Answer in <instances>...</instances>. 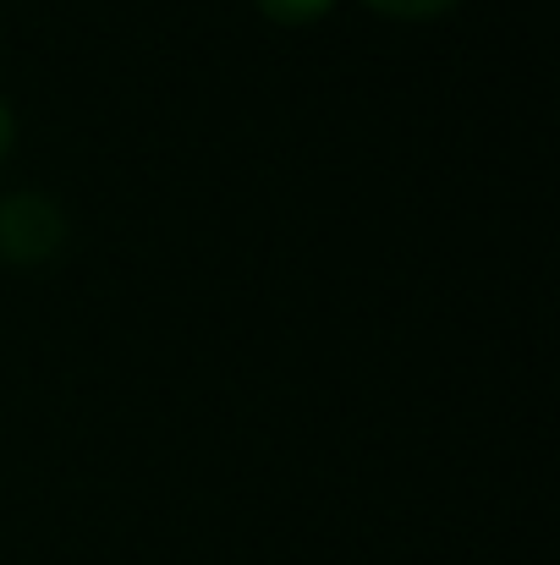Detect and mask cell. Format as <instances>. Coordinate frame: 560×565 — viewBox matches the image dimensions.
<instances>
[{
  "instance_id": "cell-1",
  "label": "cell",
  "mask_w": 560,
  "mask_h": 565,
  "mask_svg": "<svg viewBox=\"0 0 560 565\" xmlns=\"http://www.w3.org/2000/svg\"><path fill=\"white\" fill-rule=\"evenodd\" d=\"M66 209L39 188H17L0 198V258L17 269H44L66 247Z\"/></svg>"
},
{
  "instance_id": "cell-2",
  "label": "cell",
  "mask_w": 560,
  "mask_h": 565,
  "mask_svg": "<svg viewBox=\"0 0 560 565\" xmlns=\"http://www.w3.org/2000/svg\"><path fill=\"white\" fill-rule=\"evenodd\" d=\"M270 22H281V28H308V22H319L336 0H253Z\"/></svg>"
},
{
  "instance_id": "cell-3",
  "label": "cell",
  "mask_w": 560,
  "mask_h": 565,
  "mask_svg": "<svg viewBox=\"0 0 560 565\" xmlns=\"http://www.w3.org/2000/svg\"><path fill=\"white\" fill-rule=\"evenodd\" d=\"M369 11L379 17H390V22H434V17H445L456 0H363Z\"/></svg>"
},
{
  "instance_id": "cell-4",
  "label": "cell",
  "mask_w": 560,
  "mask_h": 565,
  "mask_svg": "<svg viewBox=\"0 0 560 565\" xmlns=\"http://www.w3.org/2000/svg\"><path fill=\"white\" fill-rule=\"evenodd\" d=\"M11 143H17V116H11V105L0 99V166H6V154H11Z\"/></svg>"
}]
</instances>
